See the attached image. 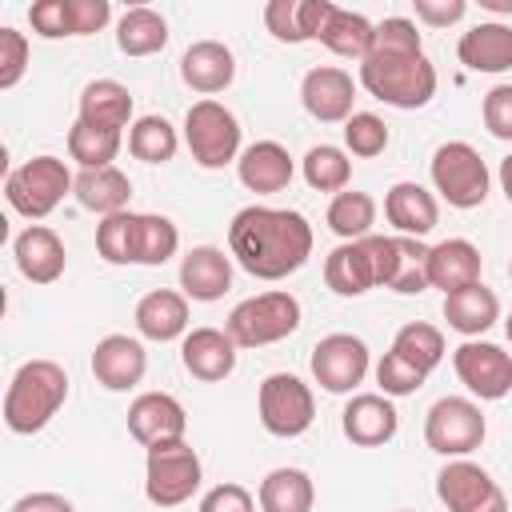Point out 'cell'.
<instances>
[{
    "label": "cell",
    "instance_id": "obj_1",
    "mask_svg": "<svg viewBox=\"0 0 512 512\" xmlns=\"http://www.w3.org/2000/svg\"><path fill=\"white\" fill-rule=\"evenodd\" d=\"M228 256L256 280H284L312 256V224L296 208L248 204L228 224Z\"/></svg>",
    "mask_w": 512,
    "mask_h": 512
},
{
    "label": "cell",
    "instance_id": "obj_2",
    "mask_svg": "<svg viewBox=\"0 0 512 512\" xmlns=\"http://www.w3.org/2000/svg\"><path fill=\"white\" fill-rule=\"evenodd\" d=\"M360 84L368 96L392 108H424L436 96V68L424 56L420 32L404 16H388L376 24L372 48L360 60Z\"/></svg>",
    "mask_w": 512,
    "mask_h": 512
},
{
    "label": "cell",
    "instance_id": "obj_3",
    "mask_svg": "<svg viewBox=\"0 0 512 512\" xmlns=\"http://www.w3.org/2000/svg\"><path fill=\"white\" fill-rule=\"evenodd\" d=\"M68 400V372L56 360H24L4 392V424L16 436H32L48 428V420Z\"/></svg>",
    "mask_w": 512,
    "mask_h": 512
},
{
    "label": "cell",
    "instance_id": "obj_4",
    "mask_svg": "<svg viewBox=\"0 0 512 512\" xmlns=\"http://www.w3.org/2000/svg\"><path fill=\"white\" fill-rule=\"evenodd\" d=\"M72 172L60 156H32L20 168L8 172L4 180V200L12 212L28 216V220H44L48 212H56V204L72 192Z\"/></svg>",
    "mask_w": 512,
    "mask_h": 512
},
{
    "label": "cell",
    "instance_id": "obj_5",
    "mask_svg": "<svg viewBox=\"0 0 512 512\" xmlns=\"http://www.w3.org/2000/svg\"><path fill=\"white\" fill-rule=\"evenodd\" d=\"M300 328V300L292 292H260L240 300L228 312L224 332L236 340V348H264Z\"/></svg>",
    "mask_w": 512,
    "mask_h": 512
},
{
    "label": "cell",
    "instance_id": "obj_6",
    "mask_svg": "<svg viewBox=\"0 0 512 512\" xmlns=\"http://www.w3.org/2000/svg\"><path fill=\"white\" fill-rule=\"evenodd\" d=\"M204 468L200 456L188 440H168V444H152L148 460H144V496L156 508H176L184 500H192V492L200 488Z\"/></svg>",
    "mask_w": 512,
    "mask_h": 512
},
{
    "label": "cell",
    "instance_id": "obj_7",
    "mask_svg": "<svg viewBox=\"0 0 512 512\" xmlns=\"http://www.w3.org/2000/svg\"><path fill=\"white\" fill-rule=\"evenodd\" d=\"M484 412L468 396H440L424 416V444L444 460H464L484 444Z\"/></svg>",
    "mask_w": 512,
    "mask_h": 512
},
{
    "label": "cell",
    "instance_id": "obj_8",
    "mask_svg": "<svg viewBox=\"0 0 512 512\" xmlns=\"http://www.w3.org/2000/svg\"><path fill=\"white\" fill-rule=\"evenodd\" d=\"M184 144L200 168H224L240 160V120L220 100H196L184 116Z\"/></svg>",
    "mask_w": 512,
    "mask_h": 512
},
{
    "label": "cell",
    "instance_id": "obj_9",
    "mask_svg": "<svg viewBox=\"0 0 512 512\" xmlns=\"http://www.w3.org/2000/svg\"><path fill=\"white\" fill-rule=\"evenodd\" d=\"M432 184L452 208H480L488 200V164L464 140H448L432 152Z\"/></svg>",
    "mask_w": 512,
    "mask_h": 512
},
{
    "label": "cell",
    "instance_id": "obj_10",
    "mask_svg": "<svg viewBox=\"0 0 512 512\" xmlns=\"http://www.w3.org/2000/svg\"><path fill=\"white\" fill-rule=\"evenodd\" d=\"M256 412H260V424L264 432L280 436V440H292V436H304L316 420V400H312V388L292 376V372H272L264 376L260 384V396H256Z\"/></svg>",
    "mask_w": 512,
    "mask_h": 512
},
{
    "label": "cell",
    "instance_id": "obj_11",
    "mask_svg": "<svg viewBox=\"0 0 512 512\" xmlns=\"http://www.w3.org/2000/svg\"><path fill=\"white\" fill-rule=\"evenodd\" d=\"M324 284L336 296H364L368 288L384 284V236H364L332 248L324 260Z\"/></svg>",
    "mask_w": 512,
    "mask_h": 512
},
{
    "label": "cell",
    "instance_id": "obj_12",
    "mask_svg": "<svg viewBox=\"0 0 512 512\" xmlns=\"http://www.w3.org/2000/svg\"><path fill=\"white\" fill-rule=\"evenodd\" d=\"M436 496L448 512H508L504 488L472 460H448L436 472Z\"/></svg>",
    "mask_w": 512,
    "mask_h": 512
},
{
    "label": "cell",
    "instance_id": "obj_13",
    "mask_svg": "<svg viewBox=\"0 0 512 512\" xmlns=\"http://www.w3.org/2000/svg\"><path fill=\"white\" fill-rule=\"evenodd\" d=\"M308 364H312V380L324 392L344 396L368 376V344L360 336H352V332H332L312 348Z\"/></svg>",
    "mask_w": 512,
    "mask_h": 512
},
{
    "label": "cell",
    "instance_id": "obj_14",
    "mask_svg": "<svg viewBox=\"0 0 512 512\" xmlns=\"http://www.w3.org/2000/svg\"><path fill=\"white\" fill-rule=\"evenodd\" d=\"M452 368L460 384L480 400H504L512 392V356L488 340H464L452 352Z\"/></svg>",
    "mask_w": 512,
    "mask_h": 512
},
{
    "label": "cell",
    "instance_id": "obj_15",
    "mask_svg": "<svg viewBox=\"0 0 512 512\" xmlns=\"http://www.w3.org/2000/svg\"><path fill=\"white\" fill-rule=\"evenodd\" d=\"M300 104L320 124H344L352 116V104H356V84L336 64L308 68L300 80Z\"/></svg>",
    "mask_w": 512,
    "mask_h": 512
},
{
    "label": "cell",
    "instance_id": "obj_16",
    "mask_svg": "<svg viewBox=\"0 0 512 512\" xmlns=\"http://www.w3.org/2000/svg\"><path fill=\"white\" fill-rule=\"evenodd\" d=\"M128 432L132 440H140L144 448L152 444H168V440H184L188 432V412L176 396L168 392H140L128 404Z\"/></svg>",
    "mask_w": 512,
    "mask_h": 512
},
{
    "label": "cell",
    "instance_id": "obj_17",
    "mask_svg": "<svg viewBox=\"0 0 512 512\" xmlns=\"http://www.w3.org/2000/svg\"><path fill=\"white\" fill-rule=\"evenodd\" d=\"M144 372H148V352H144V344L136 336L112 332V336L96 340V348H92V376L108 392L136 388L144 380Z\"/></svg>",
    "mask_w": 512,
    "mask_h": 512
},
{
    "label": "cell",
    "instance_id": "obj_18",
    "mask_svg": "<svg viewBox=\"0 0 512 512\" xmlns=\"http://www.w3.org/2000/svg\"><path fill=\"white\" fill-rule=\"evenodd\" d=\"M180 364L204 384H220L236 372V340L224 328H192L180 340Z\"/></svg>",
    "mask_w": 512,
    "mask_h": 512
},
{
    "label": "cell",
    "instance_id": "obj_19",
    "mask_svg": "<svg viewBox=\"0 0 512 512\" xmlns=\"http://www.w3.org/2000/svg\"><path fill=\"white\" fill-rule=\"evenodd\" d=\"M340 428L356 448H380V444H388L396 436L400 416H396V408H392V400L384 392H360V396H352L344 404Z\"/></svg>",
    "mask_w": 512,
    "mask_h": 512
},
{
    "label": "cell",
    "instance_id": "obj_20",
    "mask_svg": "<svg viewBox=\"0 0 512 512\" xmlns=\"http://www.w3.org/2000/svg\"><path fill=\"white\" fill-rule=\"evenodd\" d=\"M12 256H16V268L24 280L32 284H56L68 268V252H64V240L48 228V224H28L16 240H12Z\"/></svg>",
    "mask_w": 512,
    "mask_h": 512
},
{
    "label": "cell",
    "instance_id": "obj_21",
    "mask_svg": "<svg viewBox=\"0 0 512 512\" xmlns=\"http://www.w3.org/2000/svg\"><path fill=\"white\" fill-rule=\"evenodd\" d=\"M180 80L200 92V96H216L236 80V56L228 44L220 40H196L184 48L180 56Z\"/></svg>",
    "mask_w": 512,
    "mask_h": 512
},
{
    "label": "cell",
    "instance_id": "obj_22",
    "mask_svg": "<svg viewBox=\"0 0 512 512\" xmlns=\"http://www.w3.org/2000/svg\"><path fill=\"white\" fill-rule=\"evenodd\" d=\"M292 156H288V148L284 144H276V140H256V144H248L244 152H240V160H236V176H240V184L248 188V192H256V196H272V192H284L288 184H292Z\"/></svg>",
    "mask_w": 512,
    "mask_h": 512
},
{
    "label": "cell",
    "instance_id": "obj_23",
    "mask_svg": "<svg viewBox=\"0 0 512 512\" xmlns=\"http://www.w3.org/2000/svg\"><path fill=\"white\" fill-rule=\"evenodd\" d=\"M480 284V248L472 240L448 236L428 248V288H440L444 296Z\"/></svg>",
    "mask_w": 512,
    "mask_h": 512
},
{
    "label": "cell",
    "instance_id": "obj_24",
    "mask_svg": "<svg viewBox=\"0 0 512 512\" xmlns=\"http://www.w3.org/2000/svg\"><path fill=\"white\" fill-rule=\"evenodd\" d=\"M180 288L188 300L212 304L232 288V256L216 244H200L180 260Z\"/></svg>",
    "mask_w": 512,
    "mask_h": 512
},
{
    "label": "cell",
    "instance_id": "obj_25",
    "mask_svg": "<svg viewBox=\"0 0 512 512\" xmlns=\"http://www.w3.org/2000/svg\"><path fill=\"white\" fill-rule=\"evenodd\" d=\"M332 8V0H272L264 8V24L280 44H304L320 40Z\"/></svg>",
    "mask_w": 512,
    "mask_h": 512
},
{
    "label": "cell",
    "instance_id": "obj_26",
    "mask_svg": "<svg viewBox=\"0 0 512 512\" xmlns=\"http://www.w3.org/2000/svg\"><path fill=\"white\" fill-rule=\"evenodd\" d=\"M384 216H388V224L400 232V236H428L432 228H436V220H440V204H436V196L424 188V184H416V180H400V184H392L388 188V196H384Z\"/></svg>",
    "mask_w": 512,
    "mask_h": 512
},
{
    "label": "cell",
    "instance_id": "obj_27",
    "mask_svg": "<svg viewBox=\"0 0 512 512\" xmlns=\"http://www.w3.org/2000/svg\"><path fill=\"white\" fill-rule=\"evenodd\" d=\"M136 332L144 340H156V344L188 336V296L172 292V288H152L148 296H140V304H136Z\"/></svg>",
    "mask_w": 512,
    "mask_h": 512
},
{
    "label": "cell",
    "instance_id": "obj_28",
    "mask_svg": "<svg viewBox=\"0 0 512 512\" xmlns=\"http://www.w3.org/2000/svg\"><path fill=\"white\" fill-rule=\"evenodd\" d=\"M456 56L468 72H508L512 68V28L500 24V20H488V24H476L460 36L456 44Z\"/></svg>",
    "mask_w": 512,
    "mask_h": 512
},
{
    "label": "cell",
    "instance_id": "obj_29",
    "mask_svg": "<svg viewBox=\"0 0 512 512\" xmlns=\"http://www.w3.org/2000/svg\"><path fill=\"white\" fill-rule=\"evenodd\" d=\"M384 288L400 296L428 288V248L416 236H384Z\"/></svg>",
    "mask_w": 512,
    "mask_h": 512
},
{
    "label": "cell",
    "instance_id": "obj_30",
    "mask_svg": "<svg viewBox=\"0 0 512 512\" xmlns=\"http://www.w3.org/2000/svg\"><path fill=\"white\" fill-rule=\"evenodd\" d=\"M72 192H76L80 208H88L96 216H116V212H128L132 180L116 164L112 168H80Z\"/></svg>",
    "mask_w": 512,
    "mask_h": 512
},
{
    "label": "cell",
    "instance_id": "obj_31",
    "mask_svg": "<svg viewBox=\"0 0 512 512\" xmlns=\"http://www.w3.org/2000/svg\"><path fill=\"white\" fill-rule=\"evenodd\" d=\"M76 120H84L92 128L124 132V128H132V92L120 80H92L80 92V116Z\"/></svg>",
    "mask_w": 512,
    "mask_h": 512
},
{
    "label": "cell",
    "instance_id": "obj_32",
    "mask_svg": "<svg viewBox=\"0 0 512 512\" xmlns=\"http://www.w3.org/2000/svg\"><path fill=\"white\" fill-rule=\"evenodd\" d=\"M444 320H448L452 332L476 340L480 332H488V328L500 320V300H496L492 288H484V284H468V288L444 296Z\"/></svg>",
    "mask_w": 512,
    "mask_h": 512
},
{
    "label": "cell",
    "instance_id": "obj_33",
    "mask_svg": "<svg viewBox=\"0 0 512 512\" xmlns=\"http://www.w3.org/2000/svg\"><path fill=\"white\" fill-rule=\"evenodd\" d=\"M260 512H312L316 488L304 468H272L260 480Z\"/></svg>",
    "mask_w": 512,
    "mask_h": 512
},
{
    "label": "cell",
    "instance_id": "obj_34",
    "mask_svg": "<svg viewBox=\"0 0 512 512\" xmlns=\"http://www.w3.org/2000/svg\"><path fill=\"white\" fill-rule=\"evenodd\" d=\"M168 44V24L156 8H128L116 24V48L124 56H156Z\"/></svg>",
    "mask_w": 512,
    "mask_h": 512
},
{
    "label": "cell",
    "instance_id": "obj_35",
    "mask_svg": "<svg viewBox=\"0 0 512 512\" xmlns=\"http://www.w3.org/2000/svg\"><path fill=\"white\" fill-rule=\"evenodd\" d=\"M372 36H376V24H368L360 12H348V8H332L324 32H320V44L332 52V56H344V60H364L368 48H372Z\"/></svg>",
    "mask_w": 512,
    "mask_h": 512
},
{
    "label": "cell",
    "instance_id": "obj_36",
    "mask_svg": "<svg viewBox=\"0 0 512 512\" xmlns=\"http://www.w3.org/2000/svg\"><path fill=\"white\" fill-rule=\"evenodd\" d=\"M328 228L348 244V240H364L376 224V200L368 192H356V188H344L332 196L328 204Z\"/></svg>",
    "mask_w": 512,
    "mask_h": 512
},
{
    "label": "cell",
    "instance_id": "obj_37",
    "mask_svg": "<svg viewBox=\"0 0 512 512\" xmlns=\"http://www.w3.org/2000/svg\"><path fill=\"white\" fill-rule=\"evenodd\" d=\"M120 144H124V132H112V128H92L84 120L68 128V156L80 168H112Z\"/></svg>",
    "mask_w": 512,
    "mask_h": 512
},
{
    "label": "cell",
    "instance_id": "obj_38",
    "mask_svg": "<svg viewBox=\"0 0 512 512\" xmlns=\"http://www.w3.org/2000/svg\"><path fill=\"white\" fill-rule=\"evenodd\" d=\"M392 352L428 376V372H432V368L444 360V332H440L436 324H424V320H408V324L396 332V340H392Z\"/></svg>",
    "mask_w": 512,
    "mask_h": 512
},
{
    "label": "cell",
    "instance_id": "obj_39",
    "mask_svg": "<svg viewBox=\"0 0 512 512\" xmlns=\"http://www.w3.org/2000/svg\"><path fill=\"white\" fill-rule=\"evenodd\" d=\"M176 148H180V136L164 116H140L128 128V152L144 164H168Z\"/></svg>",
    "mask_w": 512,
    "mask_h": 512
},
{
    "label": "cell",
    "instance_id": "obj_40",
    "mask_svg": "<svg viewBox=\"0 0 512 512\" xmlns=\"http://www.w3.org/2000/svg\"><path fill=\"white\" fill-rule=\"evenodd\" d=\"M304 180L316 192H344L352 180V160L336 144H316L304 152Z\"/></svg>",
    "mask_w": 512,
    "mask_h": 512
},
{
    "label": "cell",
    "instance_id": "obj_41",
    "mask_svg": "<svg viewBox=\"0 0 512 512\" xmlns=\"http://www.w3.org/2000/svg\"><path fill=\"white\" fill-rule=\"evenodd\" d=\"M176 248H180V232H176V224H172L168 216L140 212V220H136V264L156 268V264L172 260Z\"/></svg>",
    "mask_w": 512,
    "mask_h": 512
},
{
    "label": "cell",
    "instance_id": "obj_42",
    "mask_svg": "<svg viewBox=\"0 0 512 512\" xmlns=\"http://www.w3.org/2000/svg\"><path fill=\"white\" fill-rule=\"evenodd\" d=\"M136 220L140 212H116L96 224V252L108 264H136Z\"/></svg>",
    "mask_w": 512,
    "mask_h": 512
},
{
    "label": "cell",
    "instance_id": "obj_43",
    "mask_svg": "<svg viewBox=\"0 0 512 512\" xmlns=\"http://www.w3.org/2000/svg\"><path fill=\"white\" fill-rule=\"evenodd\" d=\"M344 148L360 160H372L388 148V124L376 112H352L344 120Z\"/></svg>",
    "mask_w": 512,
    "mask_h": 512
},
{
    "label": "cell",
    "instance_id": "obj_44",
    "mask_svg": "<svg viewBox=\"0 0 512 512\" xmlns=\"http://www.w3.org/2000/svg\"><path fill=\"white\" fill-rule=\"evenodd\" d=\"M424 372L420 368H412L408 360H400L392 348L380 356V364H376V384H380V392L392 400V396H412V392H420L424 388Z\"/></svg>",
    "mask_w": 512,
    "mask_h": 512
},
{
    "label": "cell",
    "instance_id": "obj_45",
    "mask_svg": "<svg viewBox=\"0 0 512 512\" xmlns=\"http://www.w3.org/2000/svg\"><path fill=\"white\" fill-rule=\"evenodd\" d=\"M28 24L36 36L44 40H60V36H76L72 32V0H36L28 8Z\"/></svg>",
    "mask_w": 512,
    "mask_h": 512
},
{
    "label": "cell",
    "instance_id": "obj_46",
    "mask_svg": "<svg viewBox=\"0 0 512 512\" xmlns=\"http://www.w3.org/2000/svg\"><path fill=\"white\" fill-rule=\"evenodd\" d=\"M24 68H28V36L4 24L0 28V88L4 92L16 88L20 76H24Z\"/></svg>",
    "mask_w": 512,
    "mask_h": 512
},
{
    "label": "cell",
    "instance_id": "obj_47",
    "mask_svg": "<svg viewBox=\"0 0 512 512\" xmlns=\"http://www.w3.org/2000/svg\"><path fill=\"white\" fill-rule=\"evenodd\" d=\"M480 116H484V128L496 140H512V84L488 88L484 92V104H480Z\"/></svg>",
    "mask_w": 512,
    "mask_h": 512
},
{
    "label": "cell",
    "instance_id": "obj_48",
    "mask_svg": "<svg viewBox=\"0 0 512 512\" xmlns=\"http://www.w3.org/2000/svg\"><path fill=\"white\" fill-rule=\"evenodd\" d=\"M200 512H256V500H252V492L244 484L228 480V484H216V488L204 492Z\"/></svg>",
    "mask_w": 512,
    "mask_h": 512
},
{
    "label": "cell",
    "instance_id": "obj_49",
    "mask_svg": "<svg viewBox=\"0 0 512 512\" xmlns=\"http://www.w3.org/2000/svg\"><path fill=\"white\" fill-rule=\"evenodd\" d=\"M112 4L108 0H72V32L76 36H92L108 24Z\"/></svg>",
    "mask_w": 512,
    "mask_h": 512
},
{
    "label": "cell",
    "instance_id": "obj_50",
    "mask_svg": "<svg viewBox=\"0 0 512 512\" xmlns=\"http://www.w3.org/2000/svg\"><path fill=\"white\" fill-rule=\"evenodd\" d=\"M464 12H468L464 0H416V20H424L428 28H448L464 20Z\"/></svg>",
    "mask_w": 512,
    "mask_h": 512
},
{
    "label": "cell",
    "instance_id": "obj_51",
    "mask_svg": "<svg viewBox=\"0 0 512 512\" xmlns=\"http://www.w3.org/2000/svg\"><path fill=\"white\" fill-rule=\"evenodd\" d=\"M8 512H76V508H72V500L60 496V492H28V496H20Z\"/></svg>",
    "mask_w": 512,
    "mask_h": 512
},
{
    "label": "cell",
    "instance_id": "obj_52",
    "mask_svg": "<svg viewBox=\"0 0 512 512\" xmlns=\"http://www.w3.org/2000/svg\"><path fill=\"white\" fill-rule=\"evenodd\" d=\"M500 188H504V196H508V204H512V156L500 160Z\"/></svg>",
    "mask_w": 512,
    "mask_h": 512
},
{
    "label": "cell",
    "instance_id": "obj_53",
    "mask_svg": "<svg viewBox=\"0 0 512 512\" xmlns=\"http://www.w3.org/2000/svg\"><path fill=\"white\" fill-rule=\"evenodd\" d=\"M480 8H488V12H512V0H480Z\"/></svg>",
    "mask_w": 512,
    "mask_h": 512
},
{
    "label": "cell",
    "instance_id": "obj_54",
    "mask_svg": "<svg viewBox=\"0 0 512 512\" xmlns=\"http://www.w3.org/2000/svg\"><path fill=\"white\" fill-rule=\"evenodd\" d=\"M504 332H508V340H512V316H508V320H504Z\"/></svg>",
    "mask_w": 512,
    "mask_h": 512
},
{
    "label": "cell",
    "instance_id": "obj_55",
    "mask_svg": "<svg viewBox=\"0 0 512 512\" xmlns=\"http://www.w3.org/2000/svg\"><path fill=\"white\" fill-rule=\"evenodd\" d=\"M396 512H412V508H396Z\"/></svg>",
    "mask_w": 512,
    "mask_h": 512
},
{
    "label": "cell",
    "instance_id": "obj_56",
    "mask_svg": "<svg viewBox=\"0 0 512 512\" xmlns=\"http://www.w3.org/2000/svg\"><path fill=\"white\" fill-rule=\"evenodd\" d=\"M508 276H512V260H508Z\"/></svg>",
    "mask_w": 512,
    "mask_h": 512
}]
</instances>
